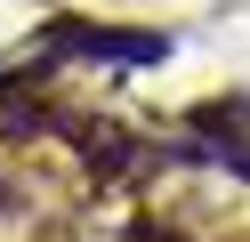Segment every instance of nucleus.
<instances>
[{"mask_svg": "<svg viewBox=\"0 0 250 242\" xmlns=\"http://www.w3.org/2000/svg\"><path fill=\"white\" fill-rule=\"evenodd\" d=\"M162 32H105V24H57L49 57H113V65H153L162 57Z\"/></svg>", "mask_w": 250, "mask_h": 242, "instance_id": "obj_1", "label": "nucleus"}]
</instances>
